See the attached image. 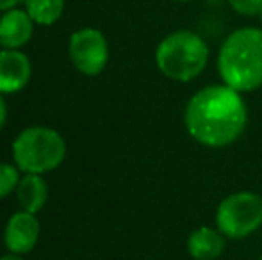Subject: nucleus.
Returning a JSON list of instances; mask_svg holds the SVG:
<instances>
[{
	"mask_svg": "<svg viewBox=\"0 0 262 260\" xmlns=\"http://www.w3.org/2000/svg\"><path fill=\"white\" fill-rule=\"evenodd\" d=\"M248 109L243 93L227 84H209L191 94L184 109L189 137L207 148H227L246 130Z\"/></svg>",
	"mask_w": 262,
	"mask_h": 260,
	"instance_id": "1",
	"label": "nucleus"
},
{
	"mask_svg": "<svg viewBox=\"0 0 262 260\" xmlns=\"http://www.w3.org/2000/svg\"><path fill=\"white\" fill-rule=\"evenodd\" d=\"M221 82L252 93L262 87V27L246 25L232 31L221 41L216 59Z\"/></svg>",
	"mask_w": 262,
	"mask_h": 260,
	"instance_id": "2",
	"label": "nucleus"
},
{
	"mask_svg": "<svg viewBox=\"0 0 262 260\" xmlns=\"http://www.w3.org/2000/svg\"><path fill=\"white\" fill-rule=\"evenodd\" d=\"M154 59L157 69L166 79L187 84L205 72L210 59V49L204 36L198 32L179 29L159 41Z\"/></svg>",
	"mask_w": 262,
	"mask_h": 260,
	"instance_id": "3",
	"label": "nucleus"
},
{
	"mask_svg": "<svg viewBox=\"0 0 262 260\" xmlns=\"http://www.w3.org/2000/svg\"><path fill=\"white\" fill-rule=\"evenodd\" d=\"M66 143L59 132L47 127H31L18 134L13 143V159L25 173H47L64 160Z\"/></svg>",
	"mask_w": 262,
	"mask_h": 260,
	"instance_id": "4",
	"label": "nucleus"
},
{
	"mask_svg": "<svg viewBox=\"0 0 262 260\" xmlns=\"http://www.w3.org/2000/svg\"><path fill=\"white\" fill-rule=\"evenodd\" d=\"M216 228L227 239H245L262 226V198L252 191L232 193L216 208Z\"/></svg>",
	"mask_w": 262,
	"mask_h": 260,
	"instance_id": "5",
	"label": "nucleus"
},
{
	"mask_svg": "<svg viewBox=\"0 0 262 260\" xmlns=\"http://www.w3.org/2000/svg\"><path fill=\"white\" fill-rule=\"evenodd\" d=\"M68 54L73 66L88 77H95L109 63V45L104 32L86 27L73 32L68 43Z\"/></svg>",
	"mask_w": 262,
	"mask_h": 260,
	"instance_id": "6",
	"label": "nucleus"
},
{
	"mask_svg": "<svg viewBox=\"0 0 262 260\" xmlns=\"http://www.w3.org/2000/svg\"><path fill=\"white\" fill-rule=\"evenodd\" d=\"M39 239V221L31 212H16L9 218L4 232V243L11 253L24 255L32 251Z\"/></svg>",
	"mask_w": 262,
	"mask_h": 260,
	"instance_id": "7",
	"label": "nucleus"
},
{
	"mask_svg": "<svg viewBox=\"0 0 262 260\" xmlns=\"http://www.w3.org/2000/svg\"><path fill=\"white\" fill-rule=\"evenodd\" d=\"M31 79V61L20 50L0 52V94L18 93Z\"/></svg>",
	"mask_w": 262,
	"mask_h": 260,
	"instance_id": "8",
	"label": "nucleus"
},
{
	"mask_svg": "<svg viewBox=\"0 0 262 260\" xmlns=\"http://www.w3.org/2000/svg\"><path fill=\"white\" fill-rule=\"evenodd\" d=\"M34 21L27 11L9 9L0 16V46L7 50H18L27 45L32 38Z\"/></svg>",
	"mask_w": 262,
	"mask_h": 260,
	"instance_id": "9",
	"label": "nucleus"
},
{
	"mask_svg": "<svg viewBox=\"0 0 262 260\" xmlns=\"http://www.w3.org/2000/svg\"><path fill=\"white\" fill-rule=\"evenodd\" d=\"M186 248L194 260H216L227 248V237L212 226H198L189 233Z\"/></svg>",
	"mask_w": 262,
	"mask_h": 260,
	"instance_id": "10",
	"label": "nucleus"
},
{
	"mask_svg": "<svg viewBox=\"0 0 262 260\" xmlns=\"http://www.w3.org/2000/svg\"><path fill=\"white\" fill-rule=\"evenodd\" d=\"M16 195L21 210L36 214L45 205L47 198H49V189H47V184L41 178V175L25 173V177H21L20 182H18Z\"/></svg>",
	"mask_w": 262,
	"mask_h": 260,
	"instance_id": "11",
	"label": "nucleus"
},
{
	"mask_svg": "<svg viewBox=\"0 0 262 260\" xmlns=\"http://www.w3.org/2000/svg\"><path fill=\"white\" fill-rule=\"evenodd\" d=\"M25 11L34 23L52 25L64 11V0H25Z\"/></svg>",
	"mask_w": 262,
	"mask_h": 260,
	"instance_id": "12",
	"label": "nucleus"
},
{
	"mask_svg": "<svg viewBox=\"0 0 262 260\" xmlns=\"http://www.w3.org/2000/svg\"><path fill=\"white\" fill-rule=\"evenodd\" d=\"M18 182H20V175L16 168L7 162H0V200L11 195L18 187Z\"/></svg>",
	"mask_w": 262,
	"mask_h": 260,
	"instance_id": "13",
	"label": "nucleus"
},
{
	"mask_svg": "<svg viewBox=\"0 0 262 260\" xmlns=\"http://www.w3.org/2000/svg\"><path fill=\"white\" fill-rule=\"evenodd\" d=\"M227 4L239 16H257L262 7V0H227Z\"/></svg>",
	"mask_w": 262,
	"mask_h": 260,
	"instance_id": "14",
	"label": "nucleus"
},
{
	"mask_svg": "<svg viewBox=\"0 0 262 260\" xmlns=\"http://www.w3.org/2000/svg\"><path fill=\"white\" fill-rule=\"evenodd\" d=\"M25 2V0H0V11H9L14 9L18 4Z\"/></svg>",
	"mask_w": 262,
	"mask_h": 260,
	"instance_id": "15",
	"label": "nucleus"
},
{
	"mask_svg": "<svg viewBox=\"0 0 262 260\" xmlns=\"http://www.w3.org/2000/svg\"><path fill=\"white\" fill-rule=\"evenodd\" d=\"M6 118H7V107H6V102H4L2 94H0V129H2L4 123H6Z\"/></svg>",
	"mask_w": 262,
	"mask_h": 260,
	"instance_id": "16",
	"label": "nucleus"
},
{
	"mask_svg": "<svg viewBox=\"0 0 262 260\" xmlns=\"http://www.w3.org/2000/svg\"><path fill=\"white\" fill-rule=\"evenodd\" d=\"M0 260H21V258L16 257V255H6V257H2Z\"/></svg>",
	"mask_w": 262,
	"mask_h": 260,
	"instance_id": "17",
	"label": "nucleus"
},
{
	"mask_svg": "<svg viewBox=\"0 0 262 260\" xmlns=\"http://www.w3.org/2000/svg\"><path fill=\"white\" fill-rule=\"evenodd\" d=\"M169 2H177V4H189V2H194V0H169Z\"/></svg>",
	"mask_w": 262,
	"mask_h": 260,
	"instance_id": "18",
	"label": "nucleus"
},
{
	"mask_svg": "<svg viewBox=\"0 0 262 260\" xmlns=\"http://www.w3.org/2000/svg\"><path fill=\"white\" fill-rule=\"evenodd\" d=\"M257 18H259V23H260V27H262V7H260L259 14H257Z\"/></svg>",
	"mask_w": 262,
	"mask_h": 260,
	"instance_id": "19",
	"label": "nucleus"
},
{
	"mask_svg": "<svg viewBox=\"0 0 262 260\" xmlns=\"http://www.w3.org/2000/svg\"><path fill=\"white\" fill-rule=\"evenodd\" d=\"M259 260H262V257H260V258H259Z\"/></svg>",
	"mask_w": 262,
	"mask_h": 260,
	"instance_id": "20",
	"label": "nucleus"
}]
</instances>
